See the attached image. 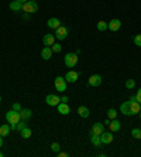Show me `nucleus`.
<instances>
[{
  "mask_svg": "<svg viewBox=\"0 0 141 157\" xmlns=\"http://www.w3.org/2000/svg\"><path fill=\"white\" fill-rule=\"evenodd\" d=\"M6 121H7L9 124H17L18 122L21 121V117H20V112H17V110H14V109L9 110L7 113H6Z\"/></svg>",
  "mask_w": 141,
  "mask_h": 157,
  "instance_id": "nucleus-1",
  "label": "nucleus"
},
{
  "mask_svg": "<svg viewBox=\"0 0 141 157\" xmlns=\"http://www.w3.org/2000/svg\"><path fill=\"white\" fill-rule=\"evenodd\" d=\"M64 62L68 68H73V67L78 64V54L76 52H68L64 58Z\"/></svg>",
  "mask_w": 141,
  "mask_h": 157,
  "instance_id": "nucleus-2",
  "label": "nucleus"
},
{
  "mask_svg": "<svg viewBox=\"0 0 141 157\" xmlns=\"http://www.w3.org/2000/svg\"><path fill=\"white\" fill-rule=\"evenodd\" d=\"M23 11H25V13H37L38 11V4L35 3V2H31V0H28V2H25V3H23Z\"/></svg>",
  "mask_w": 141,
  "mask_h": 157,
  "instance_id": "nucleus-3",
  "label": "nucleus"
},
{
  "mask_svg": "<svg viewBox=\"0 0 141 157\" xmlns=\"http://www.w3.org/2000/svg\"><path fill=\"white\" fill-rule=\"evenodd\" d=\"M66 79L64 77H57L54 81V85H55V89L58 92H65L66 91Z\"/></svg>",
  "mask_w": 141,
  "mask_h": 157,
  "instance_id": "nucleus-4",
  "label": "nucleus"
},
{
  "mask_svg": "<svg viewBox=\"0 0 141 157\" xmlns=\"http://www.w3.org/2000/svg\"><path fill=\"white\" fill-rule=\"evenodd\" d=\"M66 37H68V29H66V27L61 26L55 30V38H57V40L62 41V40H65Z\"/></svg>",
  "mask_w": 141,
  "mask_h": 157,
  "instance_id": "nucleus-5",
  "label": "nucleus"
},
{
  "mask_svg": "<svg viewBox=\"0 0 141 157\" xmlns=\"http://www.w3.org/2000/svg\"><path fill=\"white\" fill-rule=\"evenodd\" d=\"M128 103H130V113H128V116L138 115V112L141 110V103H138L137 101H128Z\"/></svg>",
  "mask_w": 141,
  "mask_h": 157,
  "instance_id": "nucleus-6",
  "label": "nucleus"
},
{
  "mask_svg": "<svg viewBox=\"0 0 141 157\" xmlns=\"http://www.w3.org/2000/svg\"><path fill=\"white\" fill-rule=\"evenodd\" d=\"M45 102H47L50 106H57L59 102H61V98H59L58 95L50 94V95H47V98H45Z\"/></svg>",
  "mask_w": 141,
  "mask_h": 157,
  "instance_id": "nucleus-7",
  "label": "nucleus"
},
{
  "mask_svg": "<svg viewBox=\"0 0 141 157\" xmlns=\"http://www.w3.org/2000/svg\"><path fill=\"white\" fill-rule=\"evenodd\" d=\"M100 139H102V144H110L114 139V136H113L112 132H103L100 135Z\"/></svg>",
  "mask_w": 141,
  "mask_h": 157,
  "instance_id": "nucleus-8",
  "label": "nucleus"
},
{
  "mask_svg": "<svg viewBox=\"0 0 141 157\" xmlns=\"http://www.w3.org/2000/svg\"><path fill=\"white\" fill-rule=\"evenodd\" d=\"M120 27H121V21H120L119 18H113V20H110L107 23V29L112 30V31H119Z\"/></svg>",
  "mask_w": 141,
  "mask_h": 157,
  "instance_id": "nucleus-9",
  "label": "nucleus"
},
{
  "mask_svg": "<svg viewBox=\"0 0 141 157\" xmlns=\"http://www.w3.org/2000/svg\"><path fill=\"white\" fill-rule=\"evenodd\" d=\"M105 132V124L103 123H95L93 126H92V129H91V135H99L100 136L102 133Z\"/></svg>",
  "mask_w": 141,
  "mask_h": 157,
  "instance_id": "nucleus-10",
  "label": "nucleus"
},
{
  "mask_svg": "<svg viewBox=\"0 0 141 157\" xmlns=\"http://www.w3.org/2000/svg\"><path fill=\"white\" fill-rule=\"evenodd\" d=\"M87 84L91 85V86H99V85L102 84V77L99 75V74H95V75L89 77V79H87Z\"/></svg>",
  "mask_w": 141,
  "mask_h": 157,
  "instance_id": "nucleus-11",
  "label": "nucleus"
},
{
  "mask_svg": "<svg viewBox=\"0 0 141 157\" xmlns=\"http://www.w3.org/2000/svg\"><path fill=\"white\" fill-rule=\"evenodd\" d=\"M64 78L66 79V82H71V84H73V82H76V81H78V78H79V74L76 72V71H68V72H66V75Z\"/></svg>",
  "mask_w": 141,
  "mask_h": 157,
  "instance_id": "nucleus-12",
  "label": "nucleus"
},
{
  "mask_svg": "<svg viewBox=\"0 0 141 157\" xmlns=\"http://www.w3.org/2000/svg\"><path fill=\"white\" fill-rule=\"evenodd\" d=\"M57 108H58V113H61V115H69L71 113V108H69L68 103L59 102L58 105H57Z\"/></svg>",
  "mask_w": 141,
  "mask_h": 157,
  "instance_id": "nucleus-13",
  "label": "nucleus"
},
{
  "mask_svg": "<svg viewBox=\"0 0 141 157\" xmlns=\"http://www.w3.org/2000/svg\"><path fill=\"white\" fill-rule=\"evenodd\" d=\"M47 26L50 27V29L57 30L58 27H61V21H59V18H57V17H51V18H48Z\"/></svg>",
  "mask_w": 141,
  "mask_h": 157,
  "instance_id": "nucleus-14",
  "label": "nucleus"
},
{
  "mask_svg": "<svg viewBox=\"0 0 141 157\" xmlns=\"http://www.w3.org/2000/svg\"><path fill=\"white\" fill-rule=\"evenodd\" d=\"M52 48L51 47H44L43 50H41V57H43V59H45V61H48V59H51V57H52Z\"/></svg>",
  "mask_w": 141,
  "mask_h": 157,
  "instance_id": "nucleus-15",
  "label": "nucleus"
},
{
  "mask_svg": "<svg viewBox=\"0 0 141 157\" xmlns=\"http://www.w3.org/2000/svg\"><path fill=\"white\" fill-rule=\"evenodd\" d=\"M43 43L45 47H51V45L55 43V36L54 34H45L43 38Z\"/></svg>",
  "mask_w": 141,
  "mask_h": 157,
  "instance_id": "nucleus-16",
  "label": "nucleus"
},
{
  "mask_svg": "<svg viewBox=\"0 0 141 157\" xmlns=\"http://www.w3.org/2000/svg\"><path fill=\"white\" fill-rule=\"evenodd\" d=\"M31 116H33L31 109H25V108H23V109L20 110V117H21L23 121H28V119H31Z\"/></svg>",
  "mask_w": 141,
  "mask_h": 157,
  "instance_id": "nucleus-17",
  "label": "nucleus"
},
{
  "mask_svg": "<svg viewBox=\"0 0 141 157\" xmlns=\"http://www.w3.org/2000/svg\"><path fill=\"white\" fill-rule=\"evenodd\" d=\"M9 7H10L11 11H21L23 10V3L17 2V0H13L10 4H9Z\"/></svg>",
  "mask_w": 141,
  "mask_h": 157,
  "instance_id": "nucleus-18",
  "label": "nucleus"
},
{
  "mask_svg": "<svg viewBox=\"0 0 141 157\" xmlns=\"http://www.w3.org/2000/svg\"><path fill=\"white\" fill-rule=\"evenodd\" d=\"M78 115H79L80 117H83V119H86V117H89L91 112H89V109H87L86 106H79V108H78Z\"/></svg>",
  "mask_w": 141,
  "mask_h": 157,
  "instance_id": "nucleus-19",
  "label": "nucleus"
},
{
  "mask_svg": "<svg viewBox=\"0 0 141 157\" xmlns=\"http://www.w3.org/2000/svg\"><path fill=\"white\" fill-rule=\"evenodd\" d=\"M109 128H110L112 132H119L120 128H121V123H120L117 119H112V122H110V124H109Z\"/></svg>",
  "mask_w": 141,
  "mask_h": 157,
  "instance_id": "nucleus-20",
  "label": "nucleus"
},
{
  "mask_svg": "<svg viewBox=\"0 0 141 157\" xmlns=\"http://www.w3.org/2000/svg\"><path fill=\"white\" fill-rule=\"evenodd\" d=\"M91 142L95 147H100L102 146V139L99 135H91Z\"/></svg>",
  "mask_w": 141,
  "mask_h": 157,
  "instance_id": "nucleus-21",
  "label": "nucleus"
},
{
  "mask_svg": "<svg viewBox=\"0 0 141 157\" xmlns=\"http://www.w3.org/2000/svg\"><path fill=\"white\" fill-rule=\"evenodd\" d=\"M120 112L123 115H126V116H128V113H130V103L128 102L121 103V105H120Z\"/></svg>",
  "mask_w": 141,
  "mask_h": 157,
  "instance_id": "nucleus-22",
  "label": "nucleus"
},
{
  "mask_svg": "<svg viewBox=\"0 0 141 157\" xmlns=\"http://www.w3.org/2000/svg\"><path fill=\"white\" fill-rule=\"evenodd\" d=\"M20 133H21V137H24V139H30V137H31V135H33L31 129L27 128V126H25L23 130H20Z\"/></svg>",
  "mask_w": 141,
  "mask_h": 157,
  "instance_id": "nucleus-23",
  "label": "nucleus"
},
{
  "mask_svg": "<svg viewBox=\"0 0 141 157\" xmlns=\"http://www.w3.org/2000/svg\"><path fill=\"white\" fill-rule=\"evenodd\" d=\"M10 130H11V128L9 126V124H3V126H0V135L3 136H7L9 133H10Z\"/></svg>",
  "mask_w": 141,
  "mask_h": 157,
  "instance_id": "nucleus-24",
  "label": "nucleus"
},
{
  "mask_svg": "<svg viewBox=\"0 0 141 157\" xmlns=\"http://www.w3.org/2000/svg\"><path fill=\"white\" fill-rule=\"evenodd\" d=\"M98 30L99 31H106V30H107V23H106L105 20L98 21Z\"/></svg>",
  "mask_w": 141,
  "mask_h": 157,
  "instance_id": "nucleus-25",
  "label": "nucleus"
},
{
  "mask_svg": "<svg viewBox=\"0 0 141 157\" xmlns=\"http://www.w3.org/2000/svg\"><path fill=\"white\" fill-rule=\"evenodd\" d=\"M107 117L112 121V119H117V112H116V109H109L107 110Z\"/></svg>",
  "mask_w": 141,
  "mask_h": 157,
  "instance_id": "nucleus-26",
  "label": "nucleus"
},
{
  "mask_svg": "<svg viewBox=\"0 0 141 157\" xmlns=\"http://www.w3.org/2000/svg\"><path fill=\"white\" fill-rule=\"evenodd\" d=\"M131 136H133L134 139L141 140V129H133L131 130Z\"/></svg>",
  "mask_w": 141,
  "mask_h": 157,
  "instance_id": "nucleus-27",
  "label": "nucleus"
},
{
  "mask_svg": "<svg viewBox=\"0 0 141 157\" xmlns=\"http://www.w3.org/2000/svg\"><path fill=\"white\" fill-rule=\"evenodd\" d=\"M51 48H52V51L54 52H61L62 51V45L59 43H54L52 45H51Z\"/></svg>",
  "mask_w": 141,
  "mask_h": 157,
  "instance_id": "nucleus-28",
  "label": "nucleus"
},
{
  "mask_svg": "<svg viewBox=\"0 0 141 157\" xmlns=\"http://www.w3.org/2000/svg\"><path fill=\"white\" fill-rule=\"evenodd\" d=\"M134 86H135V81L134 79H127L126 81V88L127 89H133Z\"/></svg>",
  "mask_w": 141,
  "mask_h": 157,
  "instance_id": "nucleus-29",
  "label": "nucleus"
},
{
  "mask_svg": "<svg viewBox=\"0 0 141 157\" xmlns=\"http://www.w3.org/2000/svg\"><path fill=\"white\" fill-rule=\"evenodd\" d=\"M51 150H52V151H55V153H58L59 150H61V146H59V143H57V142L52 143V144H51Z\"/></svg>",
  "mask_w": 141,
  "mask_h": 157,
  "instance_id": "nucleus-30",
  "label": "nucleus"
},
{
  "mask_svg": "<svg viewBox=\"0 0 141 157\" xmlns=\"http://www.w3.org/2000/svg\"><path fill=\"white\" fill-rule=\"evenodd\" d=\"M25 128V121H23V119H21V121H20V122H18V123H17V126H16V129H17V130H23V129H24Z\"/></svg>",
  "mask_w": 141,
  "mask_h": 157,
  "instance_id": "nucleus-31",
  "label": "nucleus"
},
{
  "mask_svg": "<svg viewBox=\"0 0 141 157\" xmlns=\"http://www.w3.org/2000/svg\"><path fill=\"white\" fill-rule=\"evenodd\" d=\"M134 44L138 45V47H141V34H137V36L134 37Z\"/></svg>",
  "mask_w": 141,
  "mask_h": 157,
  "instance_id": "nucleus-32",
  "label": "nucleus"
},
{
  "mask_svg": "<svg viewBox=\"0 0 141 157\" xmlns=\"http://www.w3.org/2000/svg\"><path fill=\"white\" fill-rule=\"evenodd\" d=\"M13 109L17 110V112H20V110H21L23 108H21V105H20L18 102H14V103H13Z\"/></svg>",
  "mask_w": 141,
  "mask_h": 157,
  "instance_id": "nucleus-33",
  "label": "nucleus"
},
{
  "mask_svg": "<svg viewBox=\"0 0 141 157\" xmlns=\"http://www.w3.org/2000/svg\"><path fill=\"white\" fill-rule=\"evenodd\" d=\"M135 99H137L138 103H141V92H140V91L137 92V95H135Z\"/></svg>",
  "mask_w": 141,
  "mask_h": 157,
  "instance_id": "nucleus-34",
  "label": "nucleus"
},
{
  "mask_svg": "<svg viewBox=\"0 0 141 157\" xmlns=\"http://www.w3.org/2000/svg\"><path fill=\"white\" fill-rule=\"evenodd\" d=\"M61 102L62 103H68V96H62V98H61Z\"/></svg>",
  "mask_w": 141,
  "mask_h": 157,
  "instance_id": "nucleus-35",
  "label": "nucleus"
},
{
  "mask_svg": "<svg viewBox=\"0 0 141 157\" xmlns=\"http://www.w3.org/2000/svg\"><path fill=\"white\" fill-rule=\"evenodd\" d=\"M57 154H58V157H66V156H68L66 153H62V151H58Z\"/></svg>",
  "mask_w": 141,
  "mask_h": 157,
  "instance_id": "nucleus-36",
  "label": "nucleus"
},
{
  "mask_svg": "<svg viewBox=\"0 0 141 157\" xmlns=\"http://www.w3.org/2000/svg\"><path fill=\"white\" fill-rule=\"evenodd\" d=\"M0 147H3V136L0 135Z\"/></svg>",
  "mask_w": 141,
  "mask_h": 157,
  "instance_id": "nucleus-37",
  "label": "nucleus"
},
{
  "mask_svg": "<svg viewBox=\"0 0 141 157\" xmlns=\"http://www.w3.org/2000/svg\"><path fill=\"white\" fill-rule=\"evenodd\" d=\"M17 2H20V3H25V2H28V0H17Z\"/></svg>",
  "mask_w": 141,
  "mask_h": 157,
  "instance_id": "nucleus-38",
  "label": "nucleus"
},
{
  "mask_svg": "<svg viewBox=\"0 0 141 157\" xmlns=\"http://www.w3.org/2000/svg\"><path fill=\"white\" fill-rule=\"evenodd\" d=\"M138 115H140V119H141V110H140V112H138Z\"/></svg>",
  "mask_w": 141,
  "mask_h": 157,
  "instance_id": "nucleus-39",
  "label": "nucleus"
},
{
  "mask_svg": "<svg viewBox=\"0 0 141 157\" xmlns=\"http://www.w3.org/2000/svg\"><path fill=\"white\" fill-rule=\"evenodd\" d=\"M0 157H3V153H2V151H0Z\"/></svg>",
  "mask_w": 141,
  "mask_h": 157,
  "instance_id": "nucleus-40",
  "label": "nucleus"
},
{
  "mask_svg": "<svg viewBox=\"0 0 141 157\" xmlns=\"http://www.w3.org/2000/svg\"><path fill=\"white\" fill-rule=\"evenodd\" d=\"M0 102H2V96H0Z\"/></svg>",
  "mask_w": 141,
  "mask_h": 157,
  "instance_id": "nucleus-41",
  "label": "nucleus"
},
{
  "mask_svg": "<svg viewBox=\"0 0 141 157\" xmlns=\"http://www.w3.org/2000/svg\"><path fill=\"white\" fill-rule=\"evenodd\" d=\"M138 91H140V92H141V88H140V89H138Z\"/></svg>",
  "mask_w": 141,
  "mask_h": 157,
  "instance_id": "nucleus-42",
  "label": "nucleus"
},
{
  "mask_svg": "<svg viewBox=\"0 0 141 157\" xmlns=\"http://www.w3.org/2000/svg\"><path fill=\"white\" fill-rule=\"evenodd\" d=\"M31 2H35V0H31Z\"/></svg>",
  "mask_w": 141,
  "mask_h": 157,
  "instance_id": "nucleus-43",
  "label": "nucleus"
}]
</instances>
